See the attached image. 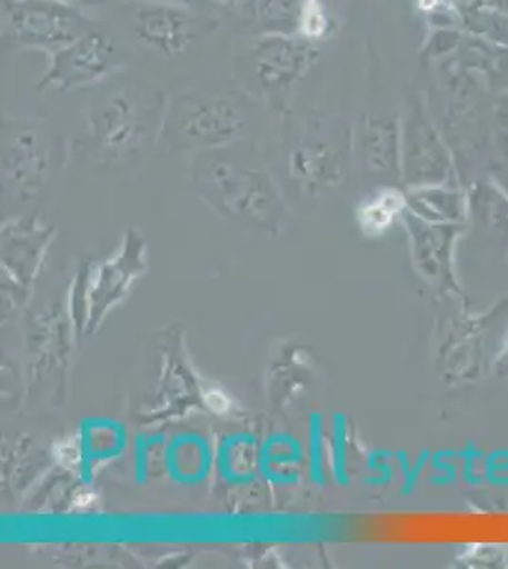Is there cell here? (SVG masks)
<instances>
[{
    "mask_svg": "<svg viewBox=\"0 0 508 569\" xmlns=\"http://www.w3.org/2000/svg\"><path fill=\"white\" fill-rule=\"evenodd\" d=\"M196 13L179 2L137 0L131 10V34L163 58H179L198 39Z\"/></svg>",
    "mask_w": 508,
    "mask_h": 569,
    "instance_id": "ba28073f",
    "label": "cell"
},
{
    "mask_svg": "<svg viewBox=\"0 0 508 569\" xmlns=\"http://www.w3.org/2000/svg\"><path fill=\"white\" fill-rule=\"evenodd\" d=\"M168 2H179V4H190L192 0H168Z\"/></svg>",
    "mask_w": 508,
    "mask_h": 569,
    "instance_id": "d6986e66",
    "label": "cell"
},
{
    "mask_svg": "<svg viewBox=\"0 0 508 569\" xmlns=\"http://www.w3.org/2000/svg\"><path fill=\"white\" fill-rule=\"evenodd\" d=\"M400 211H402V196L395 190H386L360 208V224L370 233L386 232L399 217Z\"/></svg>",
    "mask_w": 508,
    "mask_h": 569,
    "instance_id": "5bb4252c",
    "label": "cell"
},
{
    "mask_svg": "<svg viewBox=\"0 0 508 569\" xmlns=\"http://www.w3.org/2000/svg\"><path fill=\"white\" fill-rule=\"evenodd\" d=\"M336 21L329 8L325 7L322 0H306L303 4L298 37L308 40L311 44H321L322 40L329 39L335 33Z\"/></svg>",
    "mask_w": 508,
    "mask_h": 569,
    "instance_id": "9a60e30c",
    "label": "cell"
},
{
    "mask_svg": "<svg viewBox=\"0 0 508 569\" xmlns=\"http://www.w3.org/2000/svg\"><path fill=\"white\" fill-rule=\"evenodd\" d=\"M319 58V48L302 37H257L249 50V66L258 88L271 99H283L308 77Z\"/></svg>",
    "mask_w": 508,
    "mask_h": 569,
    "instance_id": "52a82bcc",
    "label": "cell"
},
{
    "mask_svg": "<svg viewBox=\"0 0 508 569\" xmlns=\"http://www.w3.org/2000/svg\"><path fill=\"white\" fill-rule=\"evenodd\" d=\"M122 48L112 34L91 27L82 37L50 56V67L40 80L39 90L56 88L72 91L101 84L122 67Z\"/></svg>",
    "mask_w": 508,
    "mask_h": 569,
    "instance_id": "8992f818",
    "label": "cell"
},
{
    "mask_svg": "<svg viewBox=\"0 0 508 569\" xmlns=\"http://www.w3.org/2000/svg\"><path fill=\"white\" fill-rule=\"evenodd\" d=\"M2 160L20 190H37L50 173L52 136L39 120H7L2 126Z\"/></svg>",
    "mask_w": 508,
    "mask_h": 569,
    "instance_id": "9c48e42d",
    "label": "cell"
},
{
    "mask_svg": "<svg viewBox=\"0 0 508 569\" xmlns=\"http://www.w3.org/2000/svg\"><path fill=\"white\" fill-rule=\"evenodd\" d=\"M359 141L362 154L373 169H389L397 160V131L391 122L365 118Z\"/></svg>",
    "mask_w": 508,
    "mask_h": 569,
    "instance_id": "4fadbf2b",
    "label": "cell"
},
{
    "mask_svg": "<svg viewBox=\"0 0 508 569\" xmlns=\"http://www.w3.org/2000/svg\"><path fill=\"white\" fill-rule=\"evenodd\" d=\"M491 372H494L497 380H501L505 386H508V327L505 330V337H502L501 348H499L496 359L491 362Z\"/></svg>",
    "mask_w": 508,
    "mask_h": 569,
    "instance_id": "e0dca14e",
    "label": "cell"
},
{
    "mask_svg": "<svg viewBox=\"0 0 508 569\" xmlns=\"http://www.w3.org/2000/svg\"><path fill=\"white\" fill-rule=\"evenodd\" d=\"M168 107L160 86L136 74H114L88 103L86 133L101 154L123 158L155 141Z\"/></svg>",
    "mask_w": 508,
    "mask_h": 569,
    "instance_id": "6da1fadb",
    "label": "cell"
},
{
    "mask_svg": "<svg viewBox=\"0 0 508 569\" xmlns=\"http://www.w3.org/2000/svg\"><path fill=\"white\" fill-rule=\"evenodd\" d=\"M499 310L477 316V318L459 319V323L450 332V340L445 348L446 375L454 380H475L486 365L488 343L496 332Z\"/></svg>",
    "mask_w": 508,
    "mask_h": 569,
    "instance_id": "30bf717a",
    "label": "cell"
},
{
    "mask_svg": "<svg viewBox=\"0 0 508 569\" xmlns=\"http://www.w3.org/2000/svg\"><path fill=\"white\" fill-rule=\"evenodd\" d=\"M290 173L308 190L340 182L351 154V128L346 120L319 110H298L287 120Z\"/></svg>",
    "mask_w": 508,
    "mask_h": 569,
    "instance_id": "3957f363",
    "label": "cell"
},
{
    "mask_svg": "<svg viewBox=\"0 0 508 569\" xmlns=\"http://www.w3.org/2000/svg\"><path fill=\"white\" fill-rule=\"evenodd\" d=\"M241 91L198 88L169 103L161 137L177 149H220L239 139L247 126Z\"/></svg>",
    "mask_w": 508,
    "mask_h": 569,
    "instance_id": "7a4b0ae2",
    "label": "cell"
},
{
    "mask_svg": "<svg viewBox=\"0 0 508 569\" xmlns=\"http://www.w3.org/2000/svg\"><path fill=\"white\" fill-rule=\"evenodd\" d=\"M306 0H241L239 18L257 37H298Z\"/></svg>",
    "mask_w": 508,
    "mask_h": 569,
    "instance_id": "7c38bea8",
    "label": "cell"
},
{
    "mask_svg": "<svg viewBox=\"0 0 508 569\" xmlns=\"http://www.w3.org/2000/svg\"><path fill=\"white\" fill-rule=\"evenodd\" d=\"M215 2H219L222 7H239L241 4V0H215Z\"/></svg>",
    "mask_w": 508,
    "mask_h": 569,
    "instance_id": "ac0fdd59",
    "label": "cell"
},
{
    "mask_svg": "<svg viewBox=\"0 0 508 569\" xmlns=\"http://www.w3.org/2000/svg\"><path fill=\"white\" fill-rule=\"evenodd\" d=\"M91 21L64 0H2V48L58 52L86 31Z\"/></svg>",
    "mask_w": 508,
    "mask_h": 569,
    "instance_id": "5b68a950",
    "label": "cell"
},
{
    "mask_svg": "<svg viewBox=\"0 0 508 569\" xmlns=\"http://www.w3.org/2000/svg\"><path fill=\"white\" fill-rule=\"evenodd\" d=\"M456 224H437L421 230L416 238V257L425 278L442 287V291L464 298V289L456 278Z\"/></svg>",
    "mask_w": 508,
    "mask_h": 569,
    "instance_id": "8fae6325",
    "label": "cell"
},
{
    "mask_svg": "<svg viewBox=\"0 0 508 569\" xmlns=\"http://www.w3.org/2000/svg\"><path fill=\"white\" fill-rule=\"evenodd\" d=\"M505 560L507 549L502 545H470L459 557V563L467 568H499Z\"/></svg>",
    "mask_w": 508,
    "mask_h": 569,
    "instance_id": "2e32d148",
    "label": "cell"
},
{
    "mask_svg": "<svg viewBox=\"0 0 508 569\" xmlns=\"http://www.w3.org/2000/svg\"><path fill=\"white\" fill-rule=\"evenodd\" d=\"M196 184L215 208L233 217L270 224L283 211L270 177L245 163L206 158L196 168Z\"/></svg>",
    "mask_w": 508,
    "mask_h": 569,
    "instance_id": "277c9868",
    "label": "cell"
},
{
    "mask_svg": "<svg viewBox=\"0 0 508 569\" xmlns=\"http://www.w3.org/2000/svg\"><path fill=\"white\" fill-rule=\"evenodd\" d=\"M64 2H71V4H72V2H74V0H64Z\"/></svg>",
    "mask_w": 508,
    "mask_h": 569,
    "instance_id": "ffe728a7",
    "label": "cell"
}]
</instances>
